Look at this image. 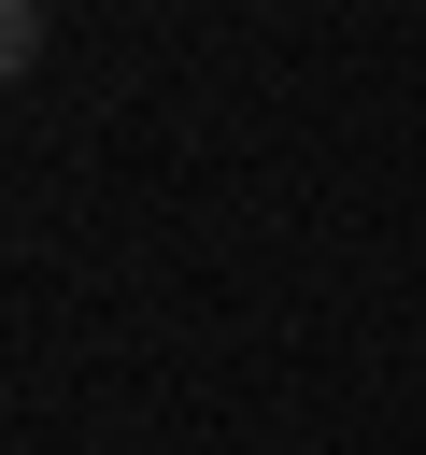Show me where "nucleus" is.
<instances>
[{
	"label": "nucleus",
	"instance_id": "obj_1",
	"mask_svg": "<svg viewBox=\"0 0 426 455\" xmlns=\"http://www.w3.org/2000/svg\"><path fill=\"white\" fill-rule=\"evenodd\" d=\"M28 57H43V14H28V0H0V85H14Z\"/></svg>",
	"mask_w": 426,
	"mask_h": 455
}]
</instances>
